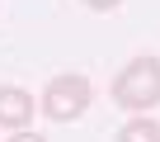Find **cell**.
<instances>
[{
	"mask_svg": "<svg viewBox=\"0 0 160 142\" xmlns=\"http://www.w3.org/2000/svg\"><path fill=\"white\" fill-rule=\"evenodd\" d=\"M113 104L127 114L160 109V57H132L113 76Z\"/></svg>",
	"mask_w": 160,
	"mask_h": 142,
	"instance_id": "1",
	"label": "cell"
},
{
	"mask_svg": "<svg viewBox=\"0 0 160 142\" xmlns=\"http://www.w3.org/2000/svg\"><path fill=\"white\" fill-rule=\"evenodd\" d=\"M90 100H94L90 76H80V71H61V76L47 81V90H42V100H38V114H47L52 123H75L80 114L90 109Z\"/></svg>",
	"mask_w": 160,
	"mask_h": 142,
	"instance_id": "2",
	"label": "cell"
},
{
	"mask_svg": "<svg viewBox=\"0 0 160 142\" xmlns=\"http://www.w3.org/2000/svg\"><path fill=\"white\" fill-rule=\"evenodd\" d=\"M33 114H38V104H33V95L24 85H0V128L19 133V128L33 123Z\"/></svg>",
	"mask_w": 160,
	"mask_h": 142,
	"instance_id": "3",
	"label": "cell"
},
{
	"mask_svg": "<svg viewBox=\"0 0 160 142\" xmlns=\"http://www.w3.org/2000/svg\"><path fill=\"white\" fill-rule=\"evenodd\" d=\"M113 142H160V123H155L151 114H132V118L118 128Z\"/></svg>",
	"mask_w": 160,
	"mask_h": 142,
	"instance_id": "4",
	"label": "cell"
},
{
	"mask_svg": "<svg viewBox=\"0 0 160 142\" xmlns=\"http://www.w3.org/2000/svg\"><path fill=\"white\" fill-rule=\"evenodd\" d=\"M85 5H90V10H99V14H108V10H118V5H122V0H85Z\"/></svg>",
	"mask_w": 160,
	"mask_h": 142,
	"instance_id": "5",
	"label": "cell"
},
{
	"mask_svg": "<svg viewBox=\"0 0 160 142\" xmlns=\"http://www.w3.org/2000/svg\"><path fill=\"white\" fill-rule=\"evenodd\" d=\"M10 142H47V137H38V133H28V128H19V133H10Z\"/></svg>",
	"mask_w": 160,
	"mask_h": 142,
	"instance_id": "6",
	"label": "cell"
}]
</instances>
